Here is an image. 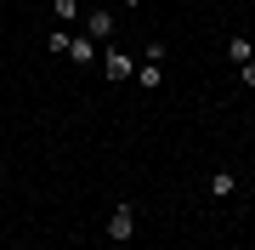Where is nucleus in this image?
<instances>
[{
  "label": "nucleus",
  "instance_id": "f257e3e1",
  "mask_svg": "<svg viewBox=\"0 0 255 250\" xmlns=\"http://www.w3.org/2000/svg\"><path fill=\"white\" fill-rule=\"evenodd\" d=\"M130 233H136V211H130V205H114V216H108V239H114V245H130Z\"/></svg>",
  "mask_w": 255,
  "mask_h": 250
},
{
  "label": "nucleus",
  "instance_id": "f03ea898",
  "mask_svg": "<svg viewBox=\"0 0 255 250\" xmlns=\"http://www.w3.org/2000/svg\"><path fill=\"white\" fill-rule=\"evenodd\" d=\"M91 57H97V40H91V34H74V40H68V63H74V68H91Z\"/></svg>",
  "mask_w": 255,
  "mask_h": 250
},
{
  "label": "nucleus",
  "instance_id": "7ed1b4c3",
  "mask_svg": "<svg viewBox=\"0 0 255 250\" xmlns=\"http://www.w3.org/2000/svg\"><path fill=\"white\" fill-rule=\"evenodd\" d=\"M85 34H91V40H108V34H114V11H108V6H91V23H85Z\"/></svg>",
  "mask_w": 255,
  "mask_h": 250
},
{
  "label": "nucleus",
  "instance_id": "20e7f679",
  "mask_svg": "<svg viewBox=\"0 0 255 250\" xmlns=\"http://www.w3.org/2000/svg\"><path fill=\"white\" fill-rule=\"evenodd\" d=\"M102 74H108V80H130V74H136V63H130L125 51H108V63H102Z\"/></svg>",
  "mask_w": 255,
  "mask_h": 250
},
{
  "label": "nucleus",
  "instance_id": "39448f33",
  "mask_svg": "<svg viewBox=\"0 0 255 250\" xmlns=\"http://www.w3.org/2000/svg\"><path fill=\"white\" fill-rule=\"evenodd\" d=\"M255 57V40L250 34H227V63H250Z\"/></svg>",
  "mask_w": 255,
  "mask_h": 250
},
{
  "label": "nucleus",
  "instance_id": "423d86ee",
  "mask_svg": "<svg viewBox=\"0 0 255 250\" xmlns=\"http://www.w3.org/2000/svg\"><path fill=\"white\" fill-rule=\"evenodd\" d=\"M136 85H142V91H159V85H164V63H142L136 68Z\"/></svg>",
  "mask_w": 255,
  "mask_h": 250
},
{
  "label": "nucleus",
  "instance_id": "0eeeda50",
  "mask_svg": "<svg viewBox=\"0 0 255 250\" xmlns=\"http://www.w3.org/2000/svg\"><path fill=\"white\" fill-rule=\"evenodd\" d=\"M74 17H80V0H51V23L57 28H68Z\"/></svg>",
  "mask_w": 255,
  "mask_h": 250
},
{
  "label": "nucleus",
  "instance_id": "6e6552de",
  "mask_svg": "<svg viewBox=\"0 0 255 250\" xmlns=\"http://www.w3.org/2000/svg\"><path fill=\"white\" fill-rule=\"evenodd\" d=\"M210 194H216V199L238 194V176H233V171H216V176H210Z\"/></svg>",
  "mask_w": 255,
  "mask_h": 250
},
{
  "label": "nucleus",
  "instance_id": "1a4fd4ad",
  "mask_svg": "<svg viewBox=\"0 0 255 250\" xmlns=\"http://www.w3.org/2000/svg\"><path fill=\"white\" fill-rule=\"evenodd\" d=\"M68 40H74L68 28H51V34H46V51H51V57H68Z\"/></svg>",
  "mask_w": 255,
  "mask_h": 250
},
{
  "label": "nucleus",
  "instance_id": "9d476101",
  "mask_svg": "<svg viewBox=\"0 0 255 250\" xmlns=\"http://www.w3.org/2000/svg\"><path fill=\"white\" fill-rule=\"evenodd\" d=\"M238 85H255V57H250V63H238Z\"/></svg>",
  "mask_w": 255,
  "mask_h": 250
},
{
  "label": "nucleus",
  "instance_id": "9b49d317",
  "mask_svg": "<svg viewBox=\"0 0 255 250\" xmlns=\"http://www.w3.org/2000/svg\"><path fill=\"white\" fill-rule=\"evenodd\" d=\"M119 6H125V11H136V6H142V0H119Z\"/></svg>",
  "mask_w": 255,
  "mask_h": 250
},
{
  "label": "nucleus",
  "instance_id": "f8f14e48",
  "mask_svg": "<svg viewBox=\"0 0 255 250\" xmlns=\"http://www.w3.org/2000/svg\"><path fill=\"white\" fill-rule=\"evenodd\" d=\"M250 131H255V114H250Z\"/></svg>",
  "mask_w": 255,
  "mask_h": 250
}]
</instances>
